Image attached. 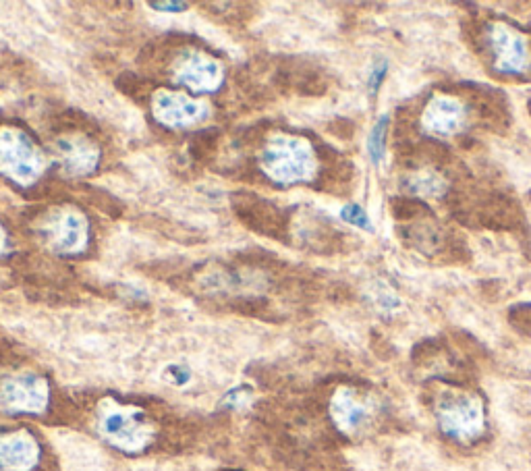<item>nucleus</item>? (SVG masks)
<instances>
[{"label":"nucleus","instance_id":"obj_14","mask_svg":"<svg viewBox=\"0 0 531 471\" xmlns=\"http://www.w3.org/2000/svg\"><path fill=\"white\" fill-rule=\"evenodd\" d=\"M341 218L345 220V223L353 225V227H359V229H366V231H372V223L370 218L366 214V210H363L361 206L357 204H349L341 210Z\"/></svg>","mask_w":531,"mask_h":471},{"label":"nucleus","instance_id":"obj_16","mask_svg":"<svg viewBox=\"0 0 531 471\" xmlns=\"http://www.w3.org/2000/svg\"><path fill=\"white\" fill-rule=\"evenodd\" d=\"M376 299H378V306H380L384 312H393V310H397V308L401 306V301H399V297L395 295V291H393V289H388L384 283L380 285V289H378V293H376Z\"/></svg>","mask_w":531,"mask_h":471},{"label":"nucleus","instance_id":"obj_9","mask_svg":"<svg viewBox=\"0 0 531 471\" xmlns=\"http://www.w3.org/2000/svg\"><path fill=\"white\" fill-rule=\"evenodd\" d=\"M156 121L171 129H185L204 119L206 108L175 92H158L154 98Z\"/></svg>","mask_w":531,"mask_h":471},{"label":"nucleus","instance_id":"obj_2","mask_svg":"<svg viewBox=\"0 0 531 471\" xmlns=\"http://www.w3.org/2000/svg\"><path fill=\"white\" fill-rule=\"evenodd\" d=\"M262 171L276 183H301L316 173L312 146L297 137H276L262 152Z\"/></svg>","mask_w":531,"mask_h":471},{"label":"nucleus","instance_id":"obj_19","mask_svg":"<svg viewBox=\"0 0 531 471\" xmlns=\"http://www.w3.org/2000/svg\"><path fill=\"white\" fill-rule=\"evenodd\" d=\"M3 249H5V231L0 229V252H3Z\"/></svg>","mask_w":531,"mask_h":471},{"label":"nucleus","instance_id":"obj_11","mask_svg":"<svg viewBox=\"0 0 531 471\" xmlns=\"http://www.w3.org/2000/svg\"><path fill=\"white\" fill-rule=\"evenodd\" d=\"M59 148L63 152L67 171L71 175H86L94 171V166L98 162V150L92 146L90 140H83V137H71V140H63Z\"/></svg>","mask_w":531,"mask_h":471},{"label":"nucleus","instance_id":"obj_10","mask_svg":"<svg viewBox=\"0 0 531 471\" xmlns=\"http://www.w3.org/2000/svg\"><path fill=\"white\" fill-rule=\"evenodd\" d=\"M334 420L345 432H357L372 420V405L353 391H343L334 399Z\"/></svg>","mask_w":531,"mask_h":471},{"label":"nucleus","instance_id":"obj_17","mask_svg":"<svg viewBox=\"0 0 531 471\" xmlns=\"http://www.w3.org/2000/svg\"><path fill=\"white\" fill-rule=\"evenodd\" d=\"M386 73H388V61H384V59L378 61V63L372 67L370 77H368V90H370L372 96L378 94V90H380V86H382V81H384Z\"/></svg>","mask_w":531,"mask_h":471},{"label":"nucleus","instance_id":"obj_5","mask_svg":"<svg viewBox=\"0 0 531 471\" xmlns=\"http://www.w3.org/2000/svg\"><path fill=\"white\" fill-rule=\"evenodd\" d=\"M488 50L496 73L521 75L529 65L527 40L505 23H490L486 34Z\"/></svg>","mask_w":531,"mask_h":471},{"label":"nucleus","instance_id":"obj_6","mask_svg":"<svg viewBox=\"0 0 531 471\" xmlns=\"http://www.w3.org/2000/svg\"><path fill=\"white\" fill-rule=\"evenodd\" d=\"M173 75L193 94L214 92L222 83L220 63L200 50L183 52L173 67Z\"/></svg>","mask_w":531,"mask_h":471},{"label":"nucleus","instance_id":"obj_18","mask_svg":"<svg viewBox=\"0 0 531 471\" xmlns=\"http://www.w3.org/2000/svg\"><path fill=\"white\" fill-rule=\"evenodd\" d=\"M152 7L154 9H166V11H183V9H187V5L185 3H152Z\"/></svg>","mask_w":531,"mask_h":471},{"label":"nucleus","instance_id":"obj_7","mask_svg":"<svg viewBox=\"0 0 531 471\" xmlns=\"http://www.w3.org/2000/svg\"><path fill=\"white\" fill-rule=\"evenodd\" d=\"M233 208L251 231L276 239L285 237V231L289 227L287 216L281 208H276L268 200L249 196V193H239V196L233 198Z\"/></svg>","mask_w":531,"mask_h":471},{"label":"nucleus","instance_id":"obj_3","mask_svg":"<svg viewBox=\"0 0 531 471\" xmlns=\"http://www.w3.org/2000/svg\"><path fill=\"white\" fill-rule=\"evenodd\" d=\"M42 171L44 156L30 137L17 129L0 131V173L27 185Z\"/></svg>","mask_w":531,"mask_h":471},{"label":"nucleus","instance_id":"obj_1","mask_svg":"<svg viewBox=\"0 0 531 471\" xmlns=\"http://www.w3.org/2000/svg\"><path fill=\"white\" fill-rule=\"evenodd\" d=\"M436 422L442 434L451 440L469 445L486 430L484 401L467 391H446L436 401Z\"/></svg>","mask_w":531,"mask_h":471},{"label":"nucleus","instance_id":"obj_4","mask_svg":"<svg viewBox=\"0 0 531 471\" xmlns=\"http://www.w3.org/2000/svg\"><path fill=\"white\" fill-rule=\"evenodd\" d=\"M38 229L46 239V245L57 254H79L88 245L90 237L86 218L71 208L52 210Z\"/></svg>","mask_w":531,"mask_h":471},{"label":"nucleus","instance_id":"obj_8","mask_svg":"<svg viewBox=\"0 0 531 471\" xmlns=\"http://www.w3.org/2000/svg\"><path fill=\"white\" fill-rule=\"evenodd\" d=\"M422 125L434 135L453 137L467 125V108L455 96L436 94L424 108Z\"/></svg>","mask_w":531,"mask_h":471},{"label":"nucleus","instance_id":"obj_12","mask_svg":"<svg viewBox=\"0 0 531 471\" xmlns=\"http://www.w3.org/2000/svg\"><path fill=\"white\" fill-rule=\"evenodd\" d=\"M409 189L415 196H440L446 189V183L436 173H419L409 181Z\"/></svg>","mask_w":531,"mask_h":471},{"label":"nucleus","instance_id":"obj_15","mask_svg":"<svg viewBox=\"0 0 531 471\" xmlns=\"http://www.w3.org/2000/svg\"><path fill=\"white\" fill-rule=\"evenodd\" d=\"M511 322L515 324V328H519L523 335L531 337V306L523 303V306H517L511 310Z\"/></svg>","mask_w":531,"mask_h":471},{"label":"nucleus","instance_id":"obj_13","mask_svg":"<svg viewBox=\"0 0 531 471\" xmlns=\"http://www.w3.org/2000/svg\"><path fill=\"white\" fill-rule=\"evenodd\" d=\"M388 123H390V117H388V115H384V117H380V119L376 121V125L372 127L370 140H368V152H370V156H372V162H374V164H380V160L384 158Z\"/></svg>","mask_w":531,"mask_h":471}]
</instances>
